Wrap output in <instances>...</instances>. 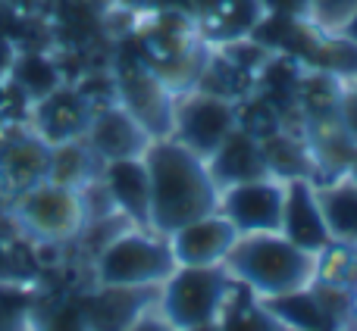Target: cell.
<instances>
[{
	"label": "cell",
	"instance_id": "ac0fdd59",
	"mask_svg": "<svg viewBox=\"0 0 357 331\" xmlns=\"http://www.w3.org/2000/svg\"><path fill=\"white\" fill-rule=\"evenodd\" d=\"M260 150H264V163L266 172L279 181H291V178H307V181L320 184V172H317L314 154H310L307 141L295 131L282 129L273 138L260 141Z\"/></svg>",
	"mask_w": 357,
	"mask_h": 331
},
{
	"label": "cell",
	"instance_id": "2e32d148",
	"mask_svg": "<svg viewBox=\"0 0 357 331\" xmlns=\"http://www.w3.org/2000/svg\"><path fill=\"white\" fill-rule=\"evenodd\" d=\"M207 172L213 178L216 188H232V184L241 181H254V178L270 175L264 163V150H260V141H254L251 135H245L241 129H232L229 138L207 156Z\"/></svg>",
	"mask_w": 357,
	"mask_h": 331
},
{
	"label": "cell",
	"instance_id": "f546056e",
	"mask_svg": "<svg viewBox=\"0 0 357 331\" xmlns=\"http://www.w3.org/2000/svg\"><path fill=\"white\" fill-rule=\"evenodd\" d=\"M264 13H276V16L291 19H310V0H260Z\"/></svg>",
	"mask_w": 357,
	"mask_h": 331
},
{
	"label": "cell",
	"instance_id": "e575fe53",
	"mask_svg": "<svg viewBox=\"0 0 357 331\" xmlns=\"http://www.w3.org/2000/svg\"><path fill=\"white\" fill-rule=\"evenodd\" d=\"M345 175H348V178H351V181L357 184V156H354V163L348 166V172H345Z\"/></svg>",
	"mask_w": 357,
	"mask_h": 331
},
{
	"label": "cell",
	"instance_id": "9c48e42d",
	"mask_svg": "<svg viewBox=\"0 0 357 331\" xmlns=\"http://www.w3.org/2000/svg\"><path fill=\"white\" fill-rule=\"evenodd\" d=\"M160 284H94L79 297L88 331H129L144 313L157 307Z\"/></svg>",
	"mask_w": 357,
	"mask_h": 331
},
{
	"label": "cell",
	"instance_id": "ba28073f",
	"mask_svg": "<svg viewBox=\"0 0 357 331\" xmlns=\"http://www.w3.org/2000/svg\"><path fill=\"white\" fill-rule=\"evenodd\" d=\"M282 203H285V181L273 175L241 181L220 191L216 213L226 216L238 234L254 232H279L282 225Z\"/></svg>",
	"mask_w": 357,
	"mask_h": 331
},
{
	"label": "cell",
	"instance_id": "8d00e7d4",
	"mask_svg": "<svg viewBox=\"0 0 357 331\" xmlns=\"http://www.w3.org/2000/svg\"><path fill=\"white\" fill-rule=\"evenodd\" d=\"M351 294H354V316H357V282L351 284Z\"/></svg>",
	"mask_w": 357,
	"mask_h": 331
},
{
	"label": "cell",
	"instance_id": "f35d334b",
	"mask_svg": "<svg viewBox=\"0 0 357 331\" xmlns=\"http://www.w3.org/2000/svg\"><path fill=\"white\" fill-rule=\"evenodd\" d=\"M16 3H19V0H16Z\"/></svg>",
	"mask_w": 357,
	"mask_h": 331
},
{
	"label": "cell",
	"instance_id": "cb8c5ba5",
	"mask_svg": "<svg viewBox=\"0 0 357 331\" xmlns=\"http://www.w3.org/2000/svg\"><path fill=\"white\" fill-rule=\"evenodd\" d=\"M216 322H220V331H282L279 322L260 307L257 297L248 294L241 284L229 297V303L222 307Z\"/></svg>",
	"mask_w": 357,
	"mask_h": 331
},
{
	"label": "cell",
	"instance_id": "74e56055",
	"mask_svg": "<svg viewBox=\"0 0 357 331\" xmlns=\"http://www.w3.org/2000/svg\"><path fill=\"white\" fill-rule=\"evenodd\" d=\"M348 94H351V97L357 100V79H354V88H351V91H348Z\"/></svg>",
	"mask_w": 357,
	"mask_h": 331
},
{
	"label": "cell",
	"instance_id": "4316f807",
	"mask_svg": "<svg viewBox=\"0 0 357 331\" xmlns=\"http://www.w3.org/2000/svg\"><path fill=\"white\" fill-rule=\"evenodd\" d=\"M31 331H88V328L85 319H82L79 300H56V303L38 300Z\"/></svg>",
	"mask_w": 357,
	"mask_h": 331
},
{
	"label": "cell",
	"instance_id": "30bf717a",
	"mask_svg": "<svg viewBox=\"0 0 357 331\" xmlns=\"http://www.w3.org/2000/svg\"><path fill=\"white\" fill-rule=\"evenodd\" d=\"M47 172L50 144L31 129H13L0 138V194L6 200L47 181Z\"/></svg>",
	"mask_w": 357,
	"mask_h": 331
},
{
	"label": "cell",
	"instance_id": "277c9868",
	"mask_svg": "<svg viewBox=\"0 0 357 331\" xmlns=\"http://www.w3.org/2000/svg\"><path fill=\"white\" fill-rule=\"evenodd\" d=\"M235 288L238 284L229 278L222 266H178L160 284L157 313L178 331L210 325L220 319L222 307L235 294Z\"/></svg>",
	"mask_w": 357,
	"mask_h": 331
},
{
	"label": "cell",
	"instance_id": "6da1fadb",
	"mask_svg": "<svg viewBox=\"0 0 357 331\" xmlns=\"http://www.w3.org/2000/svg\"><path fill=\"white\" fill-rule=\"evenodd\" d=\"M151 178V232L173 234L176 228L216 213L220 188L207 172V163L191 154L176 138H157L144 150Z\"/></svg>",
	"mask_w": 357,
	"mask_h": 331
},
{
	"label": "cell",
	"instance_id": "52a82bcc",
	"mask_svg": "<svg viewBox=\"0 0 357 331\" xmlns=\"http://www.w3.org/2000/svg\"><path fill=\"white\" fill-rule=\"evenodd\" d=\"M116 100L135 116V122L142 125L154 141L173 135L176 91H169L144 63H119Z\"/></svg>",
	"mask_w": 357,
	"mask_h": 331
},
{
	"label": "cell",
	"instance_id": "7402d4cb",
	"mask_svg": "<svg viewBox=\"0 0 357 331\" xmlns=\"http://www.w3.org/2000/svg\"><path fill=\"white\" fill-rule=\"evenodd\" d=\"M100 166L104 163L91 154V147L85 144V138H79V141H66V144H54V147H50L47 181L66 184V188L79 191L82 184H88L91 178L100 175Z\"/></svg>",
	"mask_w": 357,
	"mask_h": 331
},
{
	"label": "cell",
	"instance_id": "ffe728a7",
	"mask_svg": "<svg viewBox=\"0 0 357 331\" xmlns=\"http://www.w3.org/2000/svg\"><path fill=\"white\" fill-rule=\"evenodd\" d=\"M264 16L260 0H210L204 6V29L213 41H235L248 38L257 19Z\"/></svg>",
	"mask_w": 357,
	"mask_h": 331
},
{
	"label": "cell",
	"instance_id": "484cf974",
	"mask_svg": "<svg viewBox=\"0 0 357 331\" xmlns=\"http://www.w3.org/2000/svg\"><path fill=\"white\" fill-rule=\"evenodd\" d=\"M235 129L251 135L254 141H266V138H273L276 131L285 129V116L264 94H257V97H241L238 106H235Z\"/></svg>",
	"mask_w": 357,
	"mask_h": 331
},
{
	"label": "cell",
	"instance_id": "7a4b0ae2",
	"mask_svg": "<svg viewBox=\"0 0 357 331\" xmlns=\"http://www.w3.org/2000/svg\"><path fill=\"white\" fill-rule=\"evenodd\" d=\"M220 266L248 294L266 300L291 291H307L317 282L320 253L291 244L282 232H254L238 234Z\"/></svg>",
	"mask_w": 357,
	"mask_h": 331
},
{
	"label": "cell",
	"instance_id": "d6986e66",
	"mask_svg": "<svg viewBox=\"0 0 357 331\" xmlns=\"http://www.w3.org/2000/svg\"><path fill=\"white\" fill-rule=\"evenodd\" d=\"M6 81L22 94L29 104L54 94L60 85H66L60 72V63L54 56H47L44 50H16L13 56V66L6 72Z\"/></svg>",
	"mask_w": 357,
	"mask_h": 331
},
{
	"label": "cell",
	"instance_id": "7c38bea8",
	"mask_svg": "<svg viewBox=\"0 0 357 331\" xmlns=\"http://www.w3.org/2000/svg\"><path fill=\"white\" fill-rule=\"evenodd\" d=\"M29 116H31V131L54 147V144L85 138L94 110L73 85H60L54 94L35 100L29 106Z\"/></svg>",
	"mask_w": 357,
	"mask_h": 331
},
{
	"label": "cell",
	"instance_id": "603a6c76",
	"mask_svg": "<svg viewBox=\"0 0 357 331\" xmlns=\"http://www.w3.org/2000/svg\"><path fill=\"white\" fill-rule=\"evenodd\" d=\"M307 66L320 69V72L335 75L339 81H354L357 79V44L351 38L339 35H317L314 47L307 54Z\"/></svg>",
	"mask_w": 357,
	"mask_h": 331
},
{
	"label": "cell",
	"instance_id": "83f0119b",
	"mask_svg": "<svg viewBox=\"0 0 357 331\" xmlns=\"http://www.w3.org/2000/svg\"><path fill=\"white\" fill-rule=\"evenodd\" d=\"M357 13V0H310V19L314 25L339 31L348 16Z\"/></svg>",
	"mask_w": 357,
	"mask_h": 331
},
{
	"label": "cell",
	"instance_id": "5bb4252c",
	"mask_svg": "<svg viewBox=\"0 0 357 331\" xmlns=\"http://www.w3.org/2000/svg\"><path fill=\"white\" fill-rule=\"evenodd\" d=\"M279 232L291 241V244L304 247V250H326L333 244L329 228L323 222L320 203H317V184L307 178H291L285 181V203H282V225Z\"/></svg>",
	"mask_w": 357,
	"mask_h": 331
},
{
	"label": "cell",
	"instance_id": "1f68e13d",
	"mask_svg": "<svg viewBox=\"0 0 357 331\" xmlns=\"http://www.w3.org/2000/svg\"><path fill=\"white\" fill-rule=\"evenodd\" d=\"M129 331H178V328H176V325H169V322L163 319V316L157 313V307H154L151 313H144L142 319H138Z\"/></svg>",
	"mask_w": 357,
	"mask_h": 331
},
{
	"label": "cell",
	"instance_id": "5b68a950",
	"mask_svg": "<svg viewBox=\"0 0 357 331\" xmlns=\"http://www.w3.org/2000/svg\"><path fill=\"white\" fill-rule=\"evenodd\" d=\"M176 269L169 241L138 225L94 253V284H163Z\"/></svg>",
	"mask_w": 357,
	"mask_h": 331
},
{
	"label": "cell",
	"instance_id": "4dcf8cb0",
	"mask_svg": "<svg viewBox=\"0 0 357 331\" xmlns=\"http://www.w3.org/2000/svg\"><path fill=\"white\" fill-rule=\"evenodd\" d=\"M339 122H342V129L348 131V138L357 144V100L351 94H345V100H342V106H339Z\"/></svg>",
	"mask_w": 357,
	"mask_h": 331
},
{
	"label": "cell",
	"instance_id": "44dd1931",
	"mask_svg": "<svg viewBox=\"0 0 357 331\" xmlns=\"http://www.w3.org/2000/svg\"><path fill=\"white\" fill-rule=\"evenodd\" d=\"M260 307L279 322L282 331H329L326 316L320 309L314 291H291V294L266 297L260 300Z\"/></svg>",
	"mask_w": 357,
	"mask_h": 331
},
{
	"label": "cell",
	"instance_id": "e0dca14e",
	"mask_svg": "<svg viewBox=\"0 0 357 331\" xmlns=\"http://www.w3.org/2000/svg\"><path fill=\"white\" fill-rule=\"evenodd\" d=\"M317 203L329 228V238L335 244L357 247V184L351 178L339 175L317 184Z\"/></svg>",
	"mask_w": 357,
	"mask_h": 331
},
{
	"label": "cell",
	"instance_id": "4fadbf2b",
	"mask_svg": "<svg viewBox=\"0 0 357 331\" xmlns=\"http://www.w3.org/2000/svg\"><path fill=\"white\" fill-rule=\"evenodd\" d=\"M176 266H220L232 244L238 241V228L220 213H210L167 234Z\"/></svg>",
	"mask_w": 357,
	"mask_h": 331
},
{
	"label": "cell",
	"instance_id": "836d02e7",
	"mask_svg": "<svg viewBox=\"0 0 357 331\" xmlns=\"http://www.w3.org/2000/svg\"><path fill=\"white\" fill-rule=\"evenodd\" d=\"M342 35H345V38H351V41L357 44V13H354V16H348L345 19V25H342Z\"/></svg>",
	"mask_w": 357,
	"mask_h": 331
},
{
	"label": "cell",
	"instance_id": "f1b7e54d",
	"mask_svg": "<svg viewBox=\"0 0 357 331\" xmlns=\"http://www.w3.org/2000/svg\"><path fill=\"white\" fill-rule=\"evenodd\" d=\"M35 269L25 263L19 241H0V282H31Z\"/></svg>",
	"mask_w": 357,
	"mask_h": 331
},
{
	"label": "cell",
	"instance_id": "d4e9b609",
	"mask_svg": "<svg viewBox=\"0 0 357 331\" xmlns=\"http://www.w3.org/2000/svg\"><path fill=\"white\" fill-rule=\"evenodd\" d=\"M38 300L31 282H0V331H31Z\"/></svg>",
	"mask_w": 357,
	"mask_h": 331
},
{
	"label": "cell",
	"instance_id": "3957f363",
	"mask_svg": "<svg viewBox=\"0 0 357 331\" xmlns=\"http://www.w3.org/2000/svg\"><path fill=\"white\" fill-rule=\"evenodd\" d=\"M16 232L31 247H63L79 238L85 225V209L75 188L41 181L10 200Z\"/></svg>",
	"mask_w": 357,
	"mask_h": 331
},
{
	"label": "cell",
	"instance_id": "8fae6325",
	"mask_svg": "<svg viewBox=\"0 0 357 331\" xmlns=\"http://www.w3.org/2000/svg\"><path fill=\"white\" fill-rule=\"evenodd\" d=\"M151 141H154V138L135 122V116H132L119 100L94 110L91 122H88V131H85V144L91 147V154L98 156L100 163L144 156Z\"/></svg>",
	"mask_w": 357,
	"mask_h": 331
},
{
	"label": "cell",
	"instance_id": "8992f818",
	"mask_svg": "<svg viewBox=\"0 0 357 331\" xmlns=\"http://www.w3.org/2000/svg\"><path fill=\"white\" fill-rule=\"evenodd\" d=\"M235 106H238V100L204 94L195 88V91L185 94L182 100H176L173 135L169 138H176L191 154L207 160L229 138V131L235 129Z\"/></svg>",
	"mask_w": 357,
	"mask_h": 331
},
{
	"label": "cell",
	"instance_id": "d590c367",
	"mask_svg": "<svg viewBox=\"0 0 357 331\" xmlns=\"http://www.w3.org/2000/svg\"><path fill=\"white\" fill-rule=\"evenodd\" d=\"M188 331H220V322H210V325H197V328H188Z\"/></svg>",
	"mask_w": 357,
	"mask_h": 331
},
{
	"label": "cell",
	"instance_id": "d6a6232c",
	"mask_svg": "<svg viewBox=\"0 0 357 331\" xmlns=\"http://www.w3.org/2000/svg\"><path fill=\"white\" fill-rule=\"evenodd\" d=\"M13 56H16V44H13L10 38H0V75H3V79L13 66Z\"/></svg>",
	"mask_w": 357,
	"mask_h": 331
},
{
	"label": "cell",
	"instance_id": "9a60e30c",
	"mask_svg": "<svg viewBox=\"0 0 357 331\" xmlns=\"http://www.w3.org/2000/svg\"><path fill=\"white\" fill-rule=\"evenodd\" d=\"M100 181L107 184L119 213H126L138 228L151 232V178L144 156L110 160L100 166Z\"/></svg>",
	"mask_w": 357,
	"mask_h": 331
}]
</instances>
